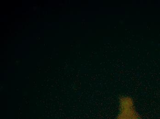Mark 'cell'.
Instances as JSON below:
<instances>
[{
  "label": "cell",
  "mask_w": 160,
  "mask_h": 119,
  "mask_svg": "<svg viewBox=\"0 0 160 119\" xmlns=\"http://www.w3.org/2000/svg\"><path fill=\"white\" fill-rule=\"evenodd\" d=\"M120 113L117 119H140L135 110L132 98L129 97L120 98Z\"/></svg>",
  "instance_id": "obj_1"
}]
</instances>
